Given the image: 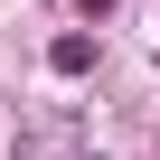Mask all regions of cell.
Returning a JSON list of instances; mask_svg holds the SVG:
<instances>
[{"instance_id":"1","label":"cell","mask_w":160,"mask_h":160,"mask_svg":"<svg viewBox=\"0 0 160 160\" xmlns=\"http://www.w3.org/2000/svg\"><path fill=\"white\" fill-rule=\"evenodd\" d=\"M19 160H75V122H66V113L28 122V132H19Z\"/></svg>"},{"instance_id":"2","label":"cell","mask_w":160,"mask_h":160,"mask_svg":"<svg viewBox=\"0 0 160 160\" xmlns=\"http://www.w3.org/2000/svg\"><path fill=\"white\" fill-rule=\"evenodd\" d=\"M47 66H57V75H94V38H85V28H66V38L47 47Z\"/></svg>"},{"instance_id":"3","label":"cell","mask_w":160,"mask_h":160,"mask_svg":"<svg viewBox=\"0 0 160 160\" xmlns=\"http://www.w3.org/2000/svg\"><path fill=\"white\" fill-rule=\"evenodd\" d=\"M75 10H85V19H104V10H113V0H75Z\"/></svg>"}]
</instances>
